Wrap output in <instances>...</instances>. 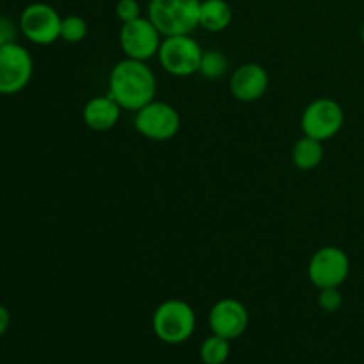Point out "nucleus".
Returning <instances> with one entry per match:
<instances>
[{"instance_id": "obj_23", "label": "nucleus", "mask_w": 364, "mask_h": 364, "mask_svg": "<svg viewBox=\"0 0 364 364\" xmlns=\"http://www.w3.org/2000/svg\"><path fill=\"white\" fill-rule=\"evenodd\" d=\"M361 41L364 43V23H363V27H361Z\"/></svg>"}, {"instance_id": "obj_11", "label": "nucleus", "mask_w": 364, "mask_h": 364, "mask_svg": "<svg viewBox=\"0 0 364 364\" xmlns=\"http://www.w3.org/2000/svg\"><path fill=\"white\" fill-rule=\"evenodd\" d=\"M208 326L212 334L233 341L247 331L249 311L237 299H220L208 313Z\"/></svg>"}, {"instance_id": "obj_18", "label": "nucleus", "mask_w": 364, "mask_h": 364, "mask_svg": "<svg viewBox=\"0 0 364 364\" xmlns=\"http://www.w3.org/2000/svg\"><path fill=\"white\" fill-rule=\"evenodd\" d=\"M87 36V21L78 14H68L63 16L60 21V39L70 45H77V43L84 41Z\"/></svg>"}, {"instance_id": "obj_6", "label": "nucleus", "mask_w": 364, "mask_h": 364, "mask_svg": "<svg viewBox=\"0 0 364 364\" xmlns=\"http://www.w3.org/2000/svg\"><path fill=\"white\" fill-rule=\"evenodd\" d=\"M345 124V110L336 100L316 98L309 103L301 116L302 134L316 141H329L336 137Z\"/></svg>"}, {"instance_id": "obj_8", "label": "nucleus", "mask_w": 364, "mask_h": 364, "mask_svg": "<svg viewBox=\"0 0 364 364\" xmlns=\"http://www.w3.org/2000/svg\"><path fill=\"white\" fill-rule=\"evenodd\" d=\"M34 75L31 52L20 43L0 46V95L11 96L23 91Z\"/></svg>"}, {"instance_id": "obj_14", "label": "nucleus", "mask_w": 364, "mask_h": 364, "mask_svg": "<svg viewBox=\"0 0 364 364\" xmlns=\"http://www.w3.org/2000/svg\"><path fill=\"white\" fill-rule=\"evenodd\" d=\"M233 20V9L226 0H201L199 27L208 32L226 31Z\"/></svg>"}, {"instance_id": "obj_3", "label": "nucleus", "mask_w": 364, "mask_h": 364, "mask_svg": "<svg viewBox=\"0 0 364 364\" xmlns=\"http://www.w3.org/2000/svg\"><path fill=\"white\" fill-rule=\"evenodd\" d=\"M201 0H148V18L160 34H192L199 27Z\"/></svg>"}, {"instance_id": "obj_5", "label": "nucleus", "mask_w": 364, "mask_h": 364, "mask_svg": "<svg viewBox=\"0 0 364 364\" xmlns=\"http://www.w3.org/2000/svg\"><path fill=\"white\" fill-rule=\"evenodd\" d=\"M134 127L148 141L166 142L178 135L181 117L171 103L160 102L155 98L135 112Z\"/></svg>"}, {"instance_id": "obj_19", "label": "nucleus", "mask_w": 364, "mask_h": 364, "mask_svg": "<svg viewBox=\"0 0 364 364\" xmlns=\"http://www.w3.org/2000/svg\"><path fill=\"white\" fill-rule=\"evenodd\" d=\"M318 306L326 313H336L343 306V295L340 288H322L318 294Z\"/></svg>"}, {"instance_id": "obj_1", "label": "nucleus", "mask_w": 364, "mask_h": 364, "mask_svg": "<svg viewBox=\"0 0 364 364\" xmlns=\"http://www.w3.org/2000/svg\"><path fill=\"white\" fill-rule=\"evenodd\" d=\"M109 95L119 103L123 110L137 112L156 96L155 71L146 60L128 59L112 68L109 75Z\"/></svg>"}, {"instance_id": "obj_20", "label": "nucleus", "mask_w": 364, "mask_h": 364, "mask_svg": "<svg viewBox=\"0 0 364 364\" xmlns=\"http://www.w3.org/2000/svg\"><path fill=\"white\" fill-rule=\"evenodd\" d=\"M116 16L119 18L121 23H128L137 18H141V4L139 0H117L116 4Z\"/></svg>"}, {"instance_id": "obj_21", "label": "nucleus", "mask_w": 364, "mask_h": 364, "mask_svg": "<svg viewBox=\"0 0 364 364\" xmlns=\"http://www.w3.org/2000/svg\"><path fill=\"white\" fill-rule=\"evenodd\" d=\"M18 34H21L20 25L14 23L11 18L0 16V46L9 45V43H16Z\"/></svg>"}, {"instance_id": "obj_12", "label": "nucleus", "mask_w": 364, "mask_h": 364, "mask_svg": "<svg viewBox=\"0 0 364 364\" xmlns=\"http://www.w3.org/2000/svg\"><path fill=\"white\" fill-rule=\"evenodd\" d=\"M269 71L258 63H245L235 68L230 77V91L235 100L244 103L258 102L269 89Z\"/></svg>"}, {"instance_id": "obj_7", "label": "nucleus", "mask_w": 364, "mask_h": 364, "mask_svg": "<svg viewBox=\"0 0 364 364\" xmlns=\"http://www.w3.org/2000/svg\"><path fill=\"white\" fill-rule=\"evenodd\" d=\"M350 274V258L336 245H326L313 252L308 263V277L318 290L322 288H341Z\"/></svg>"}, {"instance_id": "obj_13", "label": "nucleus", "mask_w": 364, "mask_h": 364, "mask_svg": "<svg viewBox=\"0 0 364 364\" xmlns=\"http://www.w3.org/2000/svg\"><path fill=\"white\" fill-rule=\"evenodd\" d=\"M123 109L119 103L107 92L103 96H92L87 100L82 110V119L85 127L95 132H109L119 123V117Z\"/></svg>"}, {"instance_id": "obj_15", "label": "nucleus", "mask_w": 364, "mask_h": 364, "mask_svg": "<svg viewBox=\"0 0 364 364\" xmlns=\"http://www.w3.org/2000/svg\"><path fill=\"white\" fill-rule=\"evenodd\" d=\"M323 160V142L302 135L291 148V162L301 171H313Z\"/></svg>"}, {"instance_id": "obj_16", "label": "nucleus", "mask_w": 364, "mask_h": 364, "mask_svg": "<svg viewBox=\"0 0 364 364\" xmlns=\"http://www.w3.org/2000/svg\"><path fill=\"white\" fill-rule=\"evenodd\" d=\"M230 60L220 50H203L201 64H199V75L206 80H219L228 73Z\"/></svg>"}, {"instance_id": "obj_9", "label": "nucleus", "mask_w": 364, "mask_h": 364, "mask_svg": "<svg viewBox=\"0 0 364 364\" xmlns=\"http://www.w3.org/2000/svg\"><path fill=\"white\" fill-rule=\"evenodd\" d=\"M60 21L63 16L55 7L45 2L28 4L20 14V32L25 39L39 46H48L60 39Z\"/></svg>"}, {"instance_id": "obj_22", "label": "nucleus", "mask_w": 364, "mask_h": 364, "mask_svg": "<svg viewBox=\"0 0 364 364\" xmlns=\"http://www.w3.org/2000/svg\"><path fill=\"white\" fill-rule=\"evenodd\" d=\"M11 326V315H9V309L6 306L0 304V338L7 333Z\"/></svg>"}, {"instance_id": "obj_2", "label": "nucleus", "mask_w": 364, "mask_h": 364, "mask_svg": "<svg viewBox=\"0 0 364 364\" xmlns=\"http://www.w3.org/2000/svg\"><path fill=\"white\" fill-rule=\"evenodd\" d=\"M153 333L167 345H180L191 340L196 331V313L181 299H167L153 313Z\"/></svg>"}, {"instance_id": "obj_10", "label": "nucleus", "mask_w": 364, "mask_h": 364, "mask_svg": "<svg viewBox=\"0 0 364 364\" xmlns=\"http://www.w3.org/2000/svg\"><path fill=\"white\" fill-rule=\"evenodd\" d=\"M164 36L148 16L123 23L119 28V46L128 59L146 60L159 55Z\"/></svg>"}, {"instance_id": "obj_4", "label": "nucleus", "mask_w": 364, "mask_h": 364, "mask_svg": "<svg viewBox=\"0 0 364 364\" xmlns=\"http://www.w3.org/2000/svg\"><path fill=\"white\" fill-rule=\"evenodd\" d=\"M156 57L164 71L173 77H191L199 73L203 48L192 34L166 36Z\"/></svg>"}, {"instance_id": "obj_17", "label": "nucleus", "mask_w": 364, "mask_h": 364, "mask_svg": "<svg viewBox=\"0 0 364 364\" xmlns=\"http://www.w3.org/2000/svg\"><path fill=\"white\" fill-rule=\"evenodd\" d=\"M230 340L217 336V334L206 338L201 343V348H199V355H201V361L205 364H224L230 358Z\"/></svg>"}]
</instances>
